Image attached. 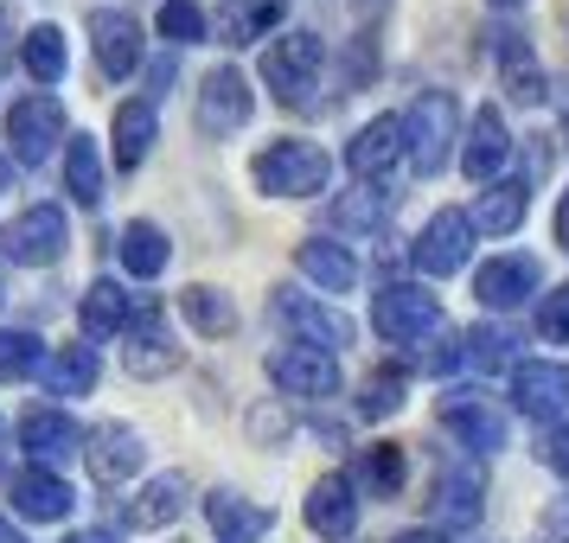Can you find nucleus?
I'll return each instance as SVG.
<instances>
[{
  "mask_svg": "<svg viewBox=\"0 0 569 543\" xmlns=\"http://www.w3.org/2000/svg\"><path fill=\"white\" fill-rule=\"evenodd\" d=\"M397 122H403V154L416 160V173H422V180L441 173L448 154H455V134H461L455 97H448V90H422V97L410 103V115H397Z\"/></svg>",
  "mask_w": 569,
  "mask_h": 543,
  "instance_id": "1",
  "label": "nucleus"
},
{
  "mask_svg": "<svg viewBox=\"0 0 569 543\" xmlns=\"http://www.w3.org/2000/svg\"><path fill=\"white\" fill-rule=\"evenodd\" d=\"M250 173L269 199H313V192H327L333 180V160L320 154L313 141H269L257 160H250Z\"/></svg>",
  "mask_w": 569,
  "mask_h": 543,
  "instance_id": "2",
  "label": "nucleus"
},
{
  "mask_svg": "<svg viewBox=\"0 0 569 543\" xmlns=\"http://www.w3.org/2000/svg\"><path fill=\"white\" fill-rule=\"evenodd\" d=\"M441 326V308L429 288L416 282H390L371 294V333L385 339V345H416L422 333H436Z\"/></svg>",
  "mask_w": 569,
  "mask_h": 543,
  "instance_id": "3",
  "label": "nucleus"
},
{
  "mask_svg": "<svg viewBox=\"0 0 569 543\" xmlns=\"http://www.w3.org/2000/svg\"><path fill=\"white\" fill-rule=\"evenodd\" d=\"M58 141H64V103H58L52 90H32V97H20V103L7 109V154L20 160V167L52 160Z\"/></svg>",
  "mask_w": 569,
  "mask_h": 543,
  "instance_id": "4",
  "label": "nucleus"
},
{
  "mask_svg": "<svg viewBox=\"0 0 569 543\" xmlns=\"http://www.w3.org/2000/svg\"><path fill=\"white\" fill-rule=\"evenodd\" d=\"M320 64H327V46H320V32H282L269 52H262V83L282 97V103H301L320 78Z\"/></svg>",
  "mask_w": 569,
  "mask_h": 543,
  "instance_id": "5",
  "label": "nucleus"
},
{
  "mask_svg": "<svg viewBox=\"0 0 569 543\" xmlns=\"http://www.w3.org/2000/svg\"><path fill=\"white\" fill-rule=\"evenodd\" d=\"M129 345H122V364H129L134 378H167V371H180V345L167 333V313H160L154 294H141L129 313Z\"/></svg>",
  "mask_w": 569,
  "mask_h": 543,
  "instance_id": "6",
  "label": "nucleus"
},
{
  "mask_svg": "<svg viewBox=\"0 0 569 543\" xmlns=\"http://www.w3.org/2000/svg\"><path fill=\"white\" fill-rule=\"evenodd\" d=\"M64 243H71V231H64V211L58 205H32L20 211L7 231H0V250L20 262V269H46V262L64 257Z\"/></svg>",
  "mask_w": 569,
  "mask_h": 543,
  "instance_id": "7",
  "label": "nucleus"
},
{
  "mask_svg": "<svg viewBox=\"0 0 569 543\" xmlns=\"http://www.w3.org/2000/svg\"><path fill=\"white\" fill-rule=\"evenodd\" d=\"M416 269L422 275H455V269H467V257H473V224H467V211H436L429 224H422V237H416Z\"/></svg>",
  "mask_w": 569,
  "mask_h": 543,
  "instance_id": "8",
  "label": "nucleus"
},
{
  "mask_svg": "<svg viewBox=\"0 0 569 543\" xmlns=\"http://www.w3.org/2000/svg\"><path fill=\"white\" fill-rule=\"evenodd\" d=\"M90 46H97V71L109 83H122L141 71V27H134V13H122V7H97L90 13Z\"/></svg>",
  "mask_w": 569,
  "mask_h": 543,
  "instance_id": "9",
  "label": "nucleus"
},
{
  "mask_svg": "<svg viewBox=\"0 0 569 543\" xmlns=\"http://www.w3.org/2000/svg\"><path fill=\"white\" fill-rule=\"evenodd\" d=\"M276 313H282L288 326L301 333V345L327 352V359H333L339 345H352V320H346L339 308H320V301H308L301 288H276Z\"/></svg>",
  "mask_w": 569,
  "mask_h": 543,
  "instance_id": "10",
  "label": "nucleus"
},
{
  "mask_svg": "<svg viewBox=\"0 0 569 543\" xmlns=\"http://www.w3.org/2000/svg\"><path fill=\"white\" fill-rule=\"evenodd\" d=\"M269 378L282 396H308V403H327L339 390V364L327 352H313V345H282L276 359H269Z\"/></svg>",
  "mask_w": 569,
  "mask_h": 543,
  "instance_id": "11",
  "label": "nucleus"
},
{
  "mask_svg": "<svg viewBox=\"0 0 569 543\" xmlns=\"http://www.w3.org/2000/svg\"><path fill=\"white\" fill-rule=\"evenodd\" d=\"M512 403H518V415H531V422L563 415L569 410V364L518 359L512 364Z\"/></svg>",
  "mask_w": 569,
  "mask_h": 543,
  "instance_id": "12",
  "label": "nucleus"
},
{
  "mask_svg": "<svg viewBox=\"0 0 569 543\" xmlns=\"http://www.w3.org/2000/svg\"><path fill=\"white\" fill-rule=\"evenodd\" d=\"M441 429L455 441H467L473 454L506 448V415L492 410L487 396H473V390H448V396H441Z\"/></svg>",
  "mask_w": 569,
  "mask_h": 543,
  "instance_id": "13",
  "label": "nucleus"
},
{
  "mask_svg": "<svg viewBox=\"0 0 569 543\" xmlns=\"http://www.w3.org/2000/svg\"><path fill=\"white\" fill-rule=\"evenodd\" d=\"M83 461L97 473V486H122V480L141 473L148 448H141V435H134L129 422H103L97 435H83Z\"/></svg>",
  "mask_w": 569,
  "mask_h": 543,
  "instance_id": "14",
  "label": "nucleus"
},
{
  "mask_svg": "<svg viewBox=\"0 0 569 543\" xmlns=\"http://www.w3.org/2000/svg\"><path fill=\"white\" fill-rule=\"evenodd\" d=\"M7 499H13V512L32 517V524H58V517H71V505H78L71 480L52 473V466H27V473H13Z\"/></svg>",
  "mask_w": 569,
  "mask_h": 543,
  "instance_id": "15",
  "label": "nucleus"
},
{
  "mask_svg": "<svg viewBox=\"0 0 569 543\" xmlns=\"http://www.w3.org/2000/svg\"><path fill=\"white\" fill-rule=\"evenodd\" d=\"M525 294H538V262L531 257H492L473 275V301L480 308H525Z\"/></svg>",
  "mask_w": 569,
  "mask_h": 543,
  "instance_id": "16",
  "label": "nucleus"
},
{
  "mask_svg": "<svg viewBox=\"0 0 569 543\" xmlns=\"http://www.w3.org/2000/svg\"><path fill=\"white\" fill-rule=\"evenodd\" d=\"M250 122V83L243 71H211L199 90V129L206 134H237Z\"/></svg>",
  "mask_w": 569,
  "mask_h": 543,
  "instance_id": "17",
  "label": "nucleus"
},
{
  "mask_svg": "<svg viewBox=\"0 0 569 543\" xmlns=\"http://www.w3.org/2000/svg\"><path fill=\"white\" fill-rule=\"evenodd\" d=\"M20 448L32 454V466H58L71 454H83V429L64 410H32L20 422Z\"/></svg>",
  "mask_w": 569,
  "mask_h": 543,
  "instance_id": "18",
  "label": "nucleus"
},
{
  "mask_svg": "<svg viewBox=\"0 0 569 543\" xmlns=\"http://www.w3.org/2000/svg\"><path fill=\"white\" fill-rule=\"evenodd\" d=\"M403 154V122L397 115H371L352 141H346V167L359 173V180H385L390 167Z\"/></svg>",
  "mask_w": 569,
  "mask_h": 543,
  "instance_id": "19",
  "label": "nucleus"
},
{
  "mask_svg": "<svg viewBox=\"0 0 569 543\" xmlns=\"http://www.w3.org/2000/svg\"><path fill=\"white\" fill-rule=\"evenodd\" d=\"M206 517H211V537L218 543H257V537H269V524H276V512H262L257 499L224 492V486L206 499Z\"/></svg>",
  "mask_w": 569,
  "mask_h": 543,
  "instance_id": "20",
  "label": "nucleus"
},
{
  "mask_svg": "<svg viewBox=\"0 0 569 543\" xmlns=\"http://www.w3.org/2000/svg\"><path fill=\"white\" fill-rule=\"evenodd\" d=\"M308 524L320 537H352V524H359V492L346 473H320L308 492Z\"/></svg>",
  "mask_w": 569,
  "mask_h": 543,
  "instance_id": "21",
  "label": "nucleus"
},
{
  "mask_svg": "<svg viewBox=\"0 0 569 543\" xmlns=\"http://www.w3.org/2000/svg\"><path fill=\"white\" fill-rule=\"evenodd\" d=\"M506 154H512V134H506V115H499L492 103H480V109H473V134H467V154H461L467 180H492V173L506 167Z\"/></svg>",
  "mask_w": 569,
  "mask_h": 543,
  "instance_id": "22",
  "label": "nucleus"
},
{
  "mask_svg": "<svg viewBox=\"0 0 569 543\" xmlns=\"http://www.w3.org/2000/svg\"><path fill=\"white\" fill-rule=\"evenodd\" d=\"M525 211H531V180H499L480 192V205H473V231H492V237H512L525 224Z\"/></svg>",
  "mask_w": 569,
  "mask_h": 543,
  "instance_id": "23",
  "label": "nucleus"
},
{
  "mask_svg": "<svg viewBox=\"0 0 569 543\" xmlns=\"http://www.w3.org/2000/svg\"><path fill=\"white\" fill-rule=\"evenodd\" d=\"M282 27V0H224L218 7V46H257Z\"/></svg>",
  "mask_w": 569,
  "mask_h": 543,
  "instance_id": "24",
  "label": "nucleus"
},
{
  "mask_svg": "<svg viewBox=\"0 0 569 543\" xmlns=\"http://www.w3.org/2000/svg\"><path fill=\"white\" fill-rule=\"evenodd\" d=\"M129 313H134V294L129 288H116L109 275L83 288V333L90 339H122L129 333Z\"/></svg>",
  "mask_w": 569,
  "mask_h": 543,
  "instance_id": "25",
  "label": "nucleus"
},
{
  "mask_svg": "<svg viewBox=\"0 0 569 543\" xmlns=\"http://www.w3.org/2000/svg\"><path fill=\"white\" fill-rule=\"evenodd\" d=\"M97 378H103V364H97V345H83V339L58 345L52 359H46V384H52V396H90Z\"/></svg>",
  "mask_w": 569,
  "mask_h": 543,
  "instance_id": "26",
  "label": "nucleus"
},
{
  "mask_svg": "<svg viewBox=\"0 0 569 543\" xmlns=\"http://www.w3.org/2000/svg\"><path fill=\"white\" fill-rule=\"evenodd\" d=\"M295 269H301L308 282H320L327 294H352V288H359V262L346 257L339 243H320V237L295 250Z\"/></svg>",
  "mask_w": 569,
  "mask_h": 543,
  "instance_id": "27",
  "label": "nucleus"
},
{
  "mask_svg": "<svg viewBox=\"0 0 569 543\" xmlns=\"http://www.w3.org/2000/svg\"><path fill=\"white\" fill-rule=\"evenodd\" d=\"M186 492H192L186 473H160V480H148V492H141L122 517H129L134 531H160V524H173V517L186 512Z\"/></svg>",
  "mask_w": 569,
  "mask_h": 543,
  "instance_id": "28",
  "label": "nucleus"
},
{
  "mask_svg": "<svg viewBox=\"0 0 569 543\" xmlns=\"http://www.w3.org/2000/svg\"><path fill=\"white\" fill-rule=\"evenodd\" d=\"M64 192L78 205H103V148L90 134H71L64 141Z\"/></svg>",
  "mask_w": 569,
  "mask_h": 543,
  "instance_id": "29",
  "label": "nucleus"
},
{
  "mask_svg": "<svg viewBox=\"0 0 569 543\" xmlns=\"http://www.w3.org/2000/svg\"><path fill=\"white\" fill-rule=\"evenodd\" d=\"M167 257H173V243H167V231H160V224L134 218L129 231H122V269H129L134 282H154L160 269H167Z\"/></svg>",
  "mask_w": 569,
  "mask_h": 543,
  "instance_id": "30",
  "label": "nucleus"
},
{
  "mask_svg": "<svg viewBox=\"0 0 569 543\" xmlns=\"http://www.w3.org/2000/svg\"><path fill=\"white\" fill-rule=\"evenodd\" d=\"M480 473H473V466H448V473H441V486H436V517L441 524H473V517H480V505H487V499H480Z\"/></svg>",
  "mask_w": 569,
  "mask_h": 543,
  "instance_id": "31",
  "label": "nucleus"
},
{
  "mask_svg": "<svg viewBox=\"0 0 569 543\" xmlns=\"http://www.w3.org/2000/svg\"><path fill=\"white\" fill-rule=\"evenodd\" d=\"M499 64H506V97H512V103H543V97H550V90H543L538 58H531V46H525V39L499 32Z\"/></svg>",
  "mask_w": 569,
  "mask_h": 543,
  "instance_id": "32",
  "label": "nucleus"
},
{
  "mask_svg": "<svg viewBox=\"0 0 569 543\" xmlns=\"http://www.w3.org/2000/svg\"><path fill=\"white\" fill-rule=\"evenodd\" d=\"M180 313L199 326L206 339H231L237 333V308H231V294H218V288H206V282H192L180 294Z\"/></svg>",
  "mask_w": 569,
  "mask_h": 543,
  "instance_id": "33",
  "label": "nucleus"
},
{
  "mask_svg": "<svg viewBox=\"0 0 569 543\" xmlns=\"http://www.w3.org/2000/svg\"><path fill=\"white\" fill-rule=\"evenodd\" d=\"M148 148H154V103H122L116 109V167L122 173L141 167Z\"/></svg>",
  "mask_w": 569,
  "mask_h": 543,
  "instance_id": "34",
  "label": "nucleus"
},
{
  "mask_svg": "<svg viewBox=\"0 0 569 543\" xmlns=\"http://www.w3.org/2000/svg\"><path fill=\"white\" fill-rule=\"evenodd\" d=\"M461 359L473 364V371H512L518 364V333L512 326H473V333L461 339Z\"/></svg>",
  "mask_w": 569,
  "mask_h": 543,
  "instance_id": "35",
  "label": "nucleus"
},
{
  "mask_svg": "<svg viewBox=\"0 0 569 543\" xmlns=\"http://www.w3.org/2000/svg\"><path fill=\"white\" fill-rule=\"evenodd\" d=\"M32 371H46V345L27 326H0V384H27Z\"/></svg>",
  "mask_w": 569,
  "mask_h": 543,
  "instance_id": "36",
  "label": "nucleus"
},
{
  "mask_svg": "<svg viewBox=\"0 0 569 543\" xmlns=\"http://www.w3.org/2000/svg\"><path fill=\"white\" fill-rule=\"evenodd\" d=\"M20 58H27L32 83H58V78H64V64H71L64 32H58V27H32L27 39H20Z\"/></svg>",
  "mask_w": 569,
  "mask_h": 543,
  "instance_id": "37",
  "label": "nucleus"
},
{
  "mask_svg": "<svg viewBox=\"0 0 569 543\" xmlns=\"http://www.w3.org/2000/svg\"><path fill=\"white\" fill-rule=\"evenodd\" d=\"M359 480H365L371 499H397V492H403V448H397V441H378L359 461Z\"/></svg>",
  "mask_w": 569,
  "mask_h": 543,
  "instance_id": "38",
  "label": "nucleus"
},
{
  "mask_svg": "<svg viewBox=\"0 0 569 543\" xmlns=\"http://www.w3.org/2000/svg\"><path fill=\"white\" fill-rule=\"evenodd\" d=\"M403 371H397V364H385V371H371V378H365V396H359V410L371 415V422H385V415H397L403 410Z\"/></svg>",
  "mask_w": 569,
  "mask_h": 543,
  "instance_id": "39",
  "label": "nucleus"
},
{
  "mask_svg": "<svg viewBox=\"0 0 569 543\" xmlns=\"http://www.w3.org/2000/svg\"><path fill=\"white\" fill-rule=\"evenodd\" d=\"M160 39L199 46V39H206V7H199V0H160Z\"/></svg>",
  "mask_w": 569,
  "mask_h": 543,
  "instance_id": "40",
  "label": "nucleus"
},
{
  "mask_svg": "<svg viewBox=\"0 0 569 543\" xmlns=\"http://www.w3.org/2000/svg\"><path fill=\"white\" fill-rule=\"evenodd\" d=\"M385 192H352V199H339L333 205V218L339 224H352V231H371V224H385Z\"/></svg>",
  "mask_w": 569,
  "mask_h": 543,
  "instance_id": "41",
  "label": "nucleus"
},
{
  "mask_svg": "<svg viewBox=\"0 0 569 543\" xmlns=\"http://www.w3.org/2000/svg\"><path fill=\"white\" fill-rule=\"evenodd\" d=\"M538 333L557 339V345L569 339V282L550 288V294H538Z\"/></svg>",
  "mask_w": 569,
  "mask_h": 543,
  "instance_id": "42",
  "label": "nucleus"
},
{
  "mask_svg": "<svg viewBox=\"0 0 569 543\" xmlns=\"http://www.w3.org/2000/svg\"><path fill=\"white\" fill-rule=\"evenodd\" d=\"M416 364H422V371H455V364H461V333H448V326H436V339H429V352H416Z\"/></svg>",
  "mask_w": 569,
  "mask_h": 543,
  "instance_id": "43",
  "label": "nucleus"
},
{
  "mask_svg": "<svg viewBox=\"0 0 569 543\" xmlns=\"http://www.w3.org/2000/svg\"><path fill=\"white\" fill-rule=\"evenodd\" d=\"M543 466H550V473H563V480H569V422H557V429L543 435Z\"/></svg>",
  "mask_w": 569,
  "mask_h": 543,
  "instance_id": "44",
  "label": "nucleus"
},
{
  "mask_svg": "<svg viewBox=\"0 0 569 543\" xmlns=\"http://www.w3.org/2000/svg\"><path fill=\"white\" fill-rule=\"evenodd\" d=\"M543 543H569V492L543 512Z\"/></svg>",
  "mask_w": 569,
  "mask_h": 543,
  "instance_id": "45",
  "label": "nucleus"
},
{
  "mask_svg": "<svg viewBox=\"0 0 569 543\" xmlns=\"http://www.w3.org/2000/svg\"><path fill=\"white\" fill-rule=\"evenodd\" d=\"M250 435H257V441H282L288 422H282L276 410H250Z\"/></svg>",
  "mask_w": 569,
  "mask_h": 543,
  "instance_id": "46",
  "label": "nucleus"
},
{
  "mask_svg": "<svg viewBox=\"0 0 569 543\" xmlns=\"http://www.w3.org/2000/svg\"><path fill=\"white\" fill-rule=\"evenodd\" d=\"M7 58H13V20L0 13V71H7Z\"/></svg>",
  "mask_w": 569,
  "mask_h": 543,
  "instance_id": "47",
  "label": "nucleus"
},
{
  "mask_svg": "<svg viewBox=\"0 0 569 543\" xmlns=\"http://www.w3.org/2000/svg\"><path fill=\"white\" fill-rule=\"evenodd\" d=\"M390 543H441V531H422V524H416V531H397Z\"/></svg>",
  "mask_w": 569,
  "mask_h": 543,
  "instance_id": "48",
  "label": "nucleus"
},
{
  "mask_svg": "<svg viewBox=\"0 0 569 543\" xmlns=\"http://www.w3.org/2000/svg\"><path fill=\"white\" fill-rule=\"evenodd\" d=\"M557 243L569 250V192H563V205H557Z\"/></svg>",
  "mask_w": 569,
  "mask_h": 543,
  "instance_id": "49",
  "label": "nucleus"
},
{
  "mask_svg": "<svg viewBox=\"0 0 569 543\" xmlns=\"http://www.w3.org/2000/svg\"><path fill=\"white\" fill-rule=\"evenodd\" d=\"M71 543H116V537H109V531H78Z\"/></svg>",
  "mask_w": 569,
  "mask_h": 543,
  "instance_id": "50",
  "label": "nucleus"
},
{
  "mask_svg": "<svg viewBox=\"0 0 569 543\" xmlns=\"http://www.w3.org/2000/svg\"><path fill=\"white\" fill-rule=\"evenodd\" d=\"M0 543H27V537H20V531H13V524H7V517H0Z\"/></svg>",
  "mask_w": 569,
  "mask_h": 543,
  "instance_id": "51",
  "label": "nucleus"
},
{
  "mask_svg": "<svg viewBox=\"0 0 569 543\" xmlns=\"http://www.w3.org/2000/svg\"><path fill=\"white\" fill-rule=\"evenodd\" d=\"M492 7H525V0H492Z\"/></svg>",
  "mask_w": 569,
  "mask_h": 543,
  "instance_id": "52",
  "label": "nucleus"
},
{
  "mask_svg": "<svg viewBox=\"0 0 569 543\" xmlns=\"http://www.w3.org/2000/svg\"><path fill=\"white\" fill-rule=\"evenodd\" d=\"M563 134H569V115H563Z\"/></svg>",
  "mask_w": 569,
  "mask_h": 543,
  "instance_id": "53",
  "label": "nucleus"
},
{
  "mask_svg": "<svg viewBox=\"0 0 569 543\" xmlns=\"http://www.w3.org/2000/svg\"><path fill=\"white\" fill-rule=\"evenodd\" d=\"M0 429H7V422H0Z\"/></svg>",
  "mask_w": 569,
  "mask_h": 543,
  "instance_id": "54",
  "label": "nucleus"
}]
</instances>
